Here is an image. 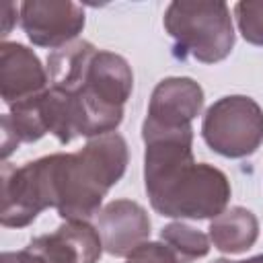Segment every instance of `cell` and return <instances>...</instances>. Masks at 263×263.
<instances>
[{
  "instance_id": "cell-1",
  "label": "cell",
  "mask_w": 263,
  "mask_h": 263,
  "mask_svg": "<svg viewBox=\"0 0 263 263\" xmlns=\"http://www.w3.org/2000/svg\"><path fill=\"white\" fill-rule=\"evenodd\" d=\"M144 187L150 205L166 218L214 220L230 201L226 173L193 158V125L142 129Z\"/></svg>"
},
{
  "instance_id": "cell-2",
  "label": "cell",
  "mask_w": 263,
  "mask_h": 263,
  "mask_svg": "<svg viewBox=\"0 0 263 263\" xmlns=\"http://www.w3.org/2000/svg\"><path fill=\"white\" fill-rule=\"evenodd\" d=\"M127 160V142L117 132L90 138L78 152L41 156L51 208L64 220L92 218L109 189L125 175Z\"/></svg>"
},
{
  "instance_id": "cell-3",
  "label": "cell",
  "mask_w": 263,
  "mask_h": 263,
  "mask_svg": "<svg viewBox=\"0 0 263 263\" xmlns=\"http://www.w3.org/2000/svg\"><path fill=\"white\" fill-rule=\"evenodd\" d=\"M164 31L173 37L177 60L193 58L201 64H216L234 47V25L230 8L222 0H175L162 16Z\"/></svg>"
},
{
  "instance_id": "cell-4",
  "label": "cell",
  "mask_w": 263,
  "mask_h": 263,
  "mask_svg": "<svg viewBox=\"0 0 263 263\" xmlns=\"http://www.w3.org/2000/svg\"><path fill=\"white\" fill-rule=\"evenodd\" d=\"M203 142L224 158H245L263 144V109L247 95H228L212 103L201 121Z\"/></svg>"
},
{
  "instance_id": "cell-5",
  "label": "cell",
  "mask_w": 263,
  "mask_h": 263,
  "mask_svg": "<svg viewBox=\"0 0 263 263\" xmlns=\"http://www.w3.org/2000/svg\"><path fill=\"white\" fill-rule=\"evenodd\" d=\"M18 12L27 39L51 51L76 41L86 23L84 8L70 0H25Z\"/></svg>"
},
{
  "instance_id": "cell-6",
  "label": "cell",
  "mask_w": 263,
  "mask_h": 263,
  "mask_svg": "<svg viewBox=\"0 0 263 263\" xmlns=\"http://www.w3.org/2000/svg\"><path fill=\"white\" fill-rule=\"evenodd\" d=\"M47 208H51V201L39 158L23 166H14L8 160L2 162L0 224L6 228H25Z\"/></svg>"
},
{
  "instance_id": "cell-7",
  "label": "cell",
  "mask_w": 263,
  "mask_h": 263,
  "mask_svg": "<svg viewBox=\"0 0 263 263\" xmlns=\"http://www.w3.org/2000/svg\"><path fill=\"white\" fill-rule=\"evenodd\" d=\"M203 88L187 76L162 78L148 103L142 129H183L201 113Z\"/></svg>"
},
{
  "instance_id": "cell-8",
  "label": "cell",
  "mask_w": 263,
  "mask_h": 263,
  "mask_svg": "<svg viewBox=\"0 0 263 263\" xmlns=\"http://www.w3.org/2000/svg\"><path fill=\"white\" fill-rule=\"evenodd\" d=\"M47 263H99L103 240L88 220H64L53 232L35 236L29 245Z\"/></svg>"
},
{
  "instance_id": "cell-9",
  "label": "cell",
  "mask_w": 263,
  "mask_h": 263,
  "mask_svg": "<svg viewBox=\"0 0 263 263\" xmlns=\"http://www.w3.org/2000/svg\"><path fill=\"white\" fill-rule=\"evenodd\" d=\"M97 216L103 249L113 257H127L150 236V216L134 199H113Z\"/></svg>"
},
{
  "instance_id": "cell-10",
  "label": "cell",
  "mask_w": 263,
  "mask_h": 263,
  "mask_svg": "<svg viewBox=\"0 0 263 263\" xmlns=\"http://www.w3.org/2000/svg\"><path fill=\"white\" fill-rule=\"evenodd\" d=\"M47 86V68L33 49L16 41L0 43V92L8 107L43 92Z\"/></svg>"
},
{
  "instance_id": "cell-11",
  "label": "cell",
  "mask_w": 263,
  "mask_h": 263,
  "mask_svg": "<svg viewBox=\"0 0 263 263\" xmlns=\"http://www.w3.org/2000/svg\"><path fill=\"white\" fill-rule=\"evenodd\" d=\"M92 99L111 105V107H121L127 103L134 90V72L127 60L115 51L107 49H97L88 74L84 80V86L80 88Z\"/></svg>"
},
{
  "instance_id": "cell-12",
  "label": "cell",
  "mask_w": 263,
  "mask_h": 263,
  "mask_svg": "<svg viewBox=\"0 0 263 263\" xmlns=\"http://www.w3.org/2000/svg\"><path fill=\"white\" fill-rule=\"evenodd\" d=\"M208 236L214 249H218L220 253L238 255L249 251L257 242L259 220L251 210L242 205H232L210 222Z\"/></svg>"
},
{
  "instance_id": "cell-13",
  "label": "cell",
  "mask_w": 263,
  "mask_h": 263,
  "mask_svg": "<svg viewBox=\"0 0 263 263\" xmlns=\"http://www.w3.org/2000/svg\"><path fill=\"white\" fill-rule=\"evenodd\" d=\"M97 53V47L90 41L76 39L60 49L49 51L47 55V78L49 86L64 92H78L84 86L88 66Z\"/></svg>"
},
{
  "instance_id": "cell-14",
  "label": "cell",
  "mask_w": 263,
  "mask_h": 263,
  "mask_svg": "<svg viewBox=\"0 0 263 263\" xmlns=\"http://www.w3.org/2000/svg\"><path fill=\"white\" fill-rule=\"evenodd\" d=\"M160 240L168 245L181 263H191L201 259L210 253V236L201 230L185 224V222H171L160 230Z\"/></svg>"
},
{
  "instance_id": "cell-15",
  "label": "cell",
  "mask_w": 263,
  "mask_h": 263,
  "mask_svg": "<svg viewBox=\"0 0 263 263\" xmlns=\"http://www.w3.org/2000/svg\"><path fill=\"white\" fill-rule=\"evenodd\" d=\"M240 35L251 45H263V0H240L234 4Z\"/></svg>"
},
{
  "instance_id": "cell-16",
  "label": "cell",
  "mask_w": 263,
  "mask_h": 263,
  "mask_svg": "<svg viewBox=\"0 0 263 263\" xmlns=\"http://www.w3.org/2000/svg\"><path fill=\"white\" fill-rule=\"evenodd\" d=\"M127 263H181L175 251L162 240H146L127 255Z\"/></svg>"
},
{
  "instance_id": "cell-17",
  "label": "cell",
  "mask_w": 263,
  "mask_h": 263,
  "mask_svg": "<svg viewBox=\"0 0 263 263\" xmlns=\"http://www.w3.org/2000/svg\"><path fill=\"white\" fill-rule=\"evenodd\" d=\"M18 144H21V142H18V138H16V134H14V127H12V123H10V117H8V113H6V115H2V158H4V162H6V158L16 150Z\"/></svg>"
},
{
  "instance_id": "cell-18",
  "label": "cell",
  "mask_w": 263,
  "mask_h": 263,
  "mask_svg": "<svg viewBox=\"0 0 263 263\" xmlns=\"http://www.w3.org/2000/svg\"><path fill=\"white\" fill-rule=\"evenodd\" d=\"M2 263H47L41 255L25 247L23 251H6L2 253Z\"/></svg>"
},
{
  "instance_id": "cell-19",
  "label": "cell",
  "mask_w": 263,
  "mask_h": 263,
  "mask_svg": "<svg viewBox=\"0 0 263 263\" xmlns=\"http://www.w3.org/2000/svg\"><path fill=\"white\" fill-rule=\"evenodd\" d=\"M16 14H21V12H16V6H14L12 2H6V4H4V27H2V37H6V35L10 33V29H12V21H14ZM16 18L21 21V16H16Z\"/></svg>"
},
{
  "instance_id": "cell-20",
  "label": "cell",
  "mask_w": 263,
  "mask_h": 263,
  "mask_svg": "<svg viewBox=\"0 0 263 263\" xmlns=\"http://www.w3.org/2000/svg\"><path fill=\"white\" fill-rule=\"evenodd\" d=\"M212 263H236V261H230V259H224V257H220V259H214Z\"/></svg>"
}]
</instances>
